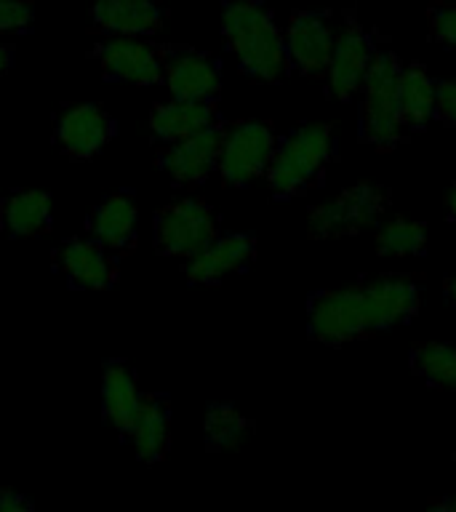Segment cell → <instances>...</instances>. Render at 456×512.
<instances>
[{
  "mask_svg": "<svg viewBox=\"0 0 456 512\" xmlns=\"http://www.w3.org/2000/svg\"><path fill=\"white\" fill-rule=\"evenodd\" d=\"M419 302V286L398 275L323 291L310 302V334L326 344L352 342L358 336L406 323L419 310Z\"/></svg>",
  "mask_w": 456,
  "mask_h": 512,
  "instance_id": "1",
  "label": "cell"
},
{
  "mask_svg": "<svg viewBox=\"0 0 456 512\" xmlns=\"http://www.w3.org/2000/svg\"><path fill=\"white\" fill-rule=\"evenodd\" d=\"M387 206V192L379 184H352L334 200H326L310 211L307 227L312 238H339L379 222Z\"/></svg>",
  "mask_w": 456,
  "mask_h": 512,
  "instance_id": "6",
  "label": "cell"
},
{
  "mask_svg": "<svg viewBox=\"0 0 456 512\" xmlns=\"http://www.w3.org/2000/svg\"><path fill=\"white\" fill-rule=\"evenodd\" d=\"M446 294H448V302H451L456 307V278H451L446 283Z\"/></svg>",
  "mask_w": 456,
  "mask_h": 512,
  "instance_id": "33",
  "label": "cell"
},
{
  "mask_svg": "<svg viewBox=\"0 0 456 512\" xmlns=\"http://www.w3.org/2000/svg\"><path fill=\"white\" fill-rule=\"evenodd\" d=\"M222 35L240 70L256 80H280L288 70L286 38L275 16L259 3H227L222 11Z\"/></svg>",
  "mask_w": 456,
  "mask_h": 512,
  "instance_id": "2",
  "label": "cell"
},
{
  "mask_svg": "<svg viewBox=\"0 0 456 512\" xmlns=\"http://www.w3.org/2000/svg\"><path fill=\"white\" fill-rule=\"evenodd\" d=\"M275 134L262 120H240L224 131L222 150L216 171L230 187H248V184L267 174L272 155H275Z\"/></svg>",
  "mask_w": 456,
  "mask_h": 512,
  "instance_id": "5",
  "label": "cell"
},
{
  "mask_svg": "<svg viewBox=\"0 0 456 512\" xmlns=\"http://www.w3.org/2000/svg\"><path fill=\"white\" fill-rule=\"evenodd\" d=\"M214 123V102H182V99H171V102L158 104L150 115L152 136L163 144L179 142L184 136L195 134L200 128L214 126Z\"/></svg>",
  "mask_w": 456,
  "mask_h": 512,
  "instance_id": "20",
  "label": "cell"
},
{
  "mask_svg": "<svg viewBox=\"0 0 456 512\" xmlns=\"http://www.w3.org/2000/svg\"><path fill=\"white\" fill-rule=\"evenodd\" d=\"M440 118L448 120L456 128V80H443L438 86V107Z\"/></svg>",
  "mask_w": 456,
  "mask_h": 512,
  "instance_id": "28",
  "label": "cell"
},
{
  "mask_svg": "<svg viewBox=\"0 0 456 512\" xmlns=\"http://www.w3.org/2000/svg\"><path fill=\"white\" fill-rule=\"evenodd\" d=\"M35 22V11L24 0H0V35L6 32L30 30Z\"/></svg>",
  "mask_w": 456,
  "mask_h": 512,
  "instance_id": "26",
  "label": "cell"
},
{
  "mask_svg": "<svg viewBox=\"0 0 456 512\" xmlns=\"http://www.w3.org/2000/svg\"><path fill=\"white\" fill-rule=\"evenodd\" d=\"M398 104L406 126H424L430 123L438 107V88L422 67H408L398 75Z\"/></svg>",
  "mask_w": 456,
  "mask_h": 512,
  "instance_id": "22",
  "label": "cell"
},
{
  "mask_svg": "<svg viewBox=\"0 0 456 512\" xmlns=\"http://www.w3.org/2000/svg\"><path fill=\"white\" fill-rule=\"evenodd\" d=\"M435 507H438V510L456 512V496H448V499H440V502H435Z\"/></svg>",
  "mask_w": 456,
  "mask_h": 512,
  "instance_id": "32",
  "label": "cell"
},
{
  "mask_svg": "<svg viewBox=\"0 0 456 512\" xmlns=\"http://www.w3.org/2000/svg\"><path fill=\"white\" fill-rule=\"evenodd\" d=\"M3 227L11 238H38L51 227V195L43 190H16L3 203Z\"/></svg>",
  "mask_w": 456,
  "mask_h": 512,
  "instance_id": "21",
  "label": "cell"
},
{
  "mask_svg": "<svg viewBox=\"0 0 456 512\" xmlns=\"http://www.w3.org/2000/svg\"><path fill=\"white\" fill-rule=\"evenodd\" d=\"M163 83L171 99L216 102L222 91V70L214 56L195 48H171L163 62Z\"/></svg>",
  "mask_w": 456,
  "mask_h": 512,
  "instance_id": "11",
  "label": "cell"
},
{
  "mask_svg": "<svg viewBox=\"0 0 456 512\" xmlns=\"http://www.w3.org/2000/svg\"><path fill=\"white\" fill-rule=\"evenodd\" d=\"M91 22L107 35L152 38L163 27V8L155 0H94Z\"/></svg>",
  "mask_w": 456,
  "mask_h": 512,
  "instance_id": "17",
  "label": "cell"
},
{
  "mask_svg": "<svg viewBox=\"0 0 456 512\" xmlns=\"http://www.w3.org/2000/svg\"><path fill=\"white\" fill-rule=\"evenodd\" d=\"M224 128L219 123L184 136L179 142L166 144L160 152V168L171 176V182L179 187H198L216 171L219 150H222Z\"/></svg>",
  "mask_w": 456,
  "mask_h": 512,
  "instance_id": "10",
  "label": "cell"
},
{
  "mask_svg": "<svg viewBox=\"0 0 456 512\" xmlns=\"http://www.w3.org/2000/svg\"><path fill=\"white\" fill-rule=\"evenodd\" d=\"M256 254V243L251 235H216L200 254L190 256L184 264V275L190 283H219L222 278L240 272Z\"/></svg>",
  "mask_w": 456,
  "mask_h": 512,
  "instance_id": "15",
  "label": "cell"
},
{
  "mask_svg": "<svg viewBox=\"0 0 456 512\" xmlns=\"http://www.w3.org/2000/svg\"><path fill=\"white\" fill-rule=\"evenodd\" d=\"M454 459H456V454H454Z\"/></svg>",
  "mask_w": 456,
  "mask_h": 512,
  "instance_id": "34",
  "label": "cell"
},
{
  "mask_svg": "<svg viewBox=\"0 0 456 512\" xmlns=\"http://www.w3.org/2000/svg\"><path fill=\"white\" fill-rule=\"evenodd\" d=\"M142 403V390L136 382V374L123 360H110L102 371V414L104 419L126 435L136 411Z\"/></svg>",
  "mask_w": 456,
  "mask_h": 512,
  "instance_id": "19",
  "label": "cell"
},
{
  "mask_svg": "<svg viewBox=\"0 0 456 512\" xmlns=\"http://www.w3.org/2000/svg\"><path fill=\"white\" fill-rule=\"evenodd\" d=\"M251 424L230 403H211L203 419L208 451H238L246 443Z\"/></svg>",
  "mask_w": 456,
  "mask_h": 512,
  "instance_id": "23",
  "label": "cell"
},
{
  "mask_svg": "<svg viewBox=\"0 0 456 512\" xmlns=\"http://www.w3.org/2000/svg\"><path fill=\"white\" fill-rule=\"evenodd\" d=\"M411 366L432 387L456 390V347L451 344H422L411 355Z\"/></svg>",
  "mask_w": 456,
  "mask_h": 512,
  "instance_id": "25",
  "label": "cell"
},
{
  "mask_svg": "<svg viewBox=\"0 0 456 512\" xmlns=\"http://www.w3.org/2000/svg\"><path fill=\"white\" fill-rule=\"evenodd\" d=\"M398 59L392 54H376L363 78V136L376 147H392L403 131V115L398 104Z\"/></svg>",
  "mask_w": 456,
  "mask_h": 512,
  "instance_id": "4",
  "label": "cell"
},
{
  "mask_svg": "<svg viewBox=\"0 0 456 512\" xmlns=\"http://www.w3.org/2000/svg\"><path fill=\"white\" fill-rule=\"evenodd\" d=\"M288 62L304 75H323L334 51V32L331 24L318 11H299L291 16L286 30Z\"/></svg>",
  "mask_w": 456,
  "mask_h": 512,
  "instance_id": "14",
  "label": "cell"
},
{
  "mask_svg": "<svg viewBox=\"0 0 456 512\" xmlns=\"http://www.w3.org/2000/svg\"><path fill=\"white\" fill-rule=\"evenodd\" d=\"M56 270L83 291H104L118 280V264L94 238H72L56 251Z\"/></svg>",
  "mask_w": 456,
  "mask_h": 512,
  "instance_id": "13",
  "label": "cell"
},
{
  "mask_svg": "<svg viewBox=\"0 0 456 512\" xmlns=\"http://www.w3.org/2000/svg\"><path fill=\"white\" fill-rule=\"evenodd\" d=\"M115 120L94 102L70 104L59 112L54 123V139L64 155L75 160H91L112 142Z\"/></svg>",
  "mask_w": 456,
  "mask_h": 512,
  "instance_id": "9",
  "label": "cell"
},
{
  "mask_svg": "<svg viewBox=\"0 0 456 512\" xmlns=\"http://www.w3.org/2000/svg\"><path fill=\"white\" fill-rule=\"evenodd\" d=\"M168 432H171V406L168 398L155 392H142V403L134 422L123 438L131 443L139 462L155 464L168 454Z\"/></svg>",
  "mask_w": 456,
  "mask_h": 512,
  "instance_id": "16",
  "label": "cell"
},
{
  "mask_svg": "<svg viewBox=\"0 0 456 512\" xmlns=\"http://www.w3.org/2000/svg\"><path fill=\"white\" fill-rule=\"evenodd\" d=\"M96 62L104 78L131 83V86H155L163 83L166 54L152 46L147 38L134 35H107L96 46Z\"/></svg>",
  "mask_w": 456,
  "mask_h": 512,
  "instance_id": "8",
  "label": "cell"
},
{
  "mask_svg": "<svg viewBox=\"0 0 456 512\" xmlns=\"http://www.w3.org/2000/svg\"><path fill=\"white\" fill-rule=\"evenodd\" d=\"M136 227H139V208L128 192H115L102 200L88 222L91 238L99 240L107 251H126L134 246Z\"/></svg>",
  "mask_w": 456,
  "mask_h": 512,
  "instance_id": "18",
  "label": "cell"
},
{
  "mask_svg": "<svg viewBox=\"0 0 456 512\" xmlns=\"http://www.w3.org/2000/svg\"><path fill=\"white\" fill-rule=\"evenodd\" d=\"M446 206H448V214L454 216L456 219V182L451 184V187H448V192H446Z\"/></svg>",
  "mask_w": 456,
  "mask_h": 512,
  "instance_id": "31",
  "label": "cell"
},
{
  "mask_svg": "<svg viewBox=\"0 0 456 512\" xmlns=\"http://www.w3.org/2000/svg\"><path fill=\"white\" fill-rule=\"evenodd\" d=\"M374 43L368 38V32L355 22H347L334 35V51L328 62V86L336 99H350L366 78L368 67L374 62Z\"/></svg>",
  "mask_w": 456,
  "mask_h": 512,
  "instance_id": "12",
  "label": "cell"
},
{
  "mask_svg": "<svg viewBox=\"0 0 456 512\" xmlns=\"http://www.w3.org/2000/svg\"><path fill=\"white\" fill-rule=\"evenodd\" d=\"M11 64H14V51L8 43H0V78L11 70Z\"/></svg>",
  "mask_w": 456,
  "mask_h": 512,
  "instance_id": "30",
  "label": "cell"
},
{
  "mask_svg": "<svg viewBox=\"0 0 456 512\" xmlns=\"http://www.w3.org/2000/svg\"><path fill=\"white\" fill-rule=\"evenodd\" d=\"M432 35L446 43L448 48H456V6H438L430 14Z\"/></svg>",
  "mask_w": 456,
  "mask_h": 512,
  "instance_id": "27",
  "label": "cell"
},
{
  "mask_svg": "<svg viewBox=\"0 0 456 512\" xmlns=\"http://www.w3.org/2000/svg\"><path fill=\"white\" fill-rule=\"evenodd\" d=\"M214 211L200 198H182L171 206L160 208L155 216V246L166 256H190L200 254L203 248L216 238Z\"/></svg>",
  "mask_w": 456,
  "mask_h": 512,
  "instance_id": "7",
  "label": "cell"
},
{
  "mask_svg": "<svg viewBox=\"0 0 456 512\" xmlns=\"http://www.w3.org/2000/svg\"><path fill=\"white\" fill-rule=\"evenodd\" d=\"M376 248L384 256H419L427 248V227L414 219L395 216L376 232Z\"/></svg>",
  "mask_w": 456,
  "mask_h": 512,
  "instance_id": "24",
  "label": "cell"
},
{
  "mask_svg": "<svg viewBox=\"0 0 456 512\" xmlns=\"http://www.w3.org/2000/svg\"><path fill=\"white\" fill-rule=\"evenodd\" d=\"M0 512H32V502L16 488H0Z\"/></svg>",
  "mask_w": 456,
  "mask_h": 512,
  "instance_id": "29",
  "label": "cell"
},
{
  "mask_svg": "<svg viewBox=\"0 0 456 512\" xmlns=\"http://www.w3.org/2000/svg\"><path fill=\"white\" fill-rule=\"evenodd\" d=\"M331 152H334V136L326 123H307L296 128L294 134L275 147V155L267 166L272 192L283 198L302 192L323 171Z\"/></svg>",
  "mask_w": 456,
  "mask_h": 512,
  "instance_id": "3",
  "label": "cell"
}]
</instances>
